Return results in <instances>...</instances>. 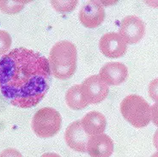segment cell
Segmentation results:
<instances>
[{
    "label": "cell",
    "instance_id": "21",
    "mask_svg": "<svg viewBox=\"0 0 158 157\" xmlns=\"http://www.w3.org/2000/svg\"><path fill=\"white\" fill-rule=\"evenodd\" d=\"M40 157H61L59 155L56 153H45Z\"/></svg>",
    "mask_w": 158,
    "mask_h": 157
},
{
    "label": "cell",
    "instance_id": "5",
    "mask_svg": "<svg viewBox=\"0 0 158 157\" xmlns=\"http://www.w3.org/2000/svg\"><path fill=\"white\" fill-rule=\"evenodd\" d=\"M84 98L89 104H98L107 98L109 87L103 82L99 75L89 76L81 84Z\"/></svg>",
    "mask_w": 158,
    "mask_h": 157
},
{
    "label": "cell",
    "instance_id": "15",
    "mask_svg": "<svg viewBox=\"0 0 158 157\" xmlns=\"http://www.w3.org/2000/svg\"><path fill=\"white\" fill-rule=\"evenodd\" d=\"M52 6L56 11L59 12H71L74 10L77 5V0H70V1H51Z\"/></svg>",
    "mask_w": 158,
    "mask_h": 157
},
{
    "label": "cell",
    "instance_id": "10",
    "mask_svg": "<svg viewBox=\"0 0 158 157\" xmlns=\"http://www.w3.org/2000/svg\"><path fill=\"white\" fill-rule=\"evenodd\" d=\"M99 76L107 86H117L127 80L128 69L120 62H108L101 68Z\"/></svg>",
    "mask_w": 158,
    "mask_h": 157
},
{
    "label": "cell",
    "instance_id": "14",
    "mask_svg": "<svg viewBox=\"0 0 158 157\" xmlns=\"http://www.w3.org/2000/svg\"><path fill=\"white\" fill-rule=\"evenodd\" d=\"M26 3H27L26 1H3V0H0V10L4 13L13 15V14H16L21 11Z\"/></svg>",
    "mask_w": 158,
    "mask_h": 157
},
{
    "label": "cell",
    "instance_id": "22",
    "mask_svg": "<svg viewBox=\"0 0 158 157\" xmlns=\"http://www.w3.org/2000/svg\"><path fill=\"white\" fill-rule=\"evenodd\" d=\"M150 157H158V151L157 152H156L155 154H153V155H152Z\"/></svg>",
    "mask_w": 158,
    "mask_h": 157
},
{
    "label": "cell",
    "instance_id": "4",
    "mask_svg": "<svg viewBox=\"0 0 158 157\" xmlns=\"http://www.w3.org/2000/svg\"><path fill=\"white\" fill-rule=\"evenodd\" d=\"M62 118L59 112L52 107H42L32 118V130L39 138L55 136L61 129Z\"/></svg>",
    "mask_w": 158,
    "mask_h": 157
},
{
    "label": "cell",
    "instance_id": "19",
    "mask_svg": "<svg viewBox=\"0 0 158 157\" xmlns=\"http://www.w3.org/2000/svg\"><path fill=\"white\" fill-rule=\"evenodd\" d=\"M151 120L158 127V103H155L151 106Z\"/></svg>",
    "mask_w": 158,
    "mask_h": 157
},
{
    "label": "cell",
    "instance_id": "12",
    "mask_svg": "<svg viewBox=\"0 0 158 157\" xmlns=\"http://www.w3.org/2000/svg\"><path fill=\"white\" fill-rule=\"evenodd\" d=\"M80 121L84 131L89 137L102 134L107 127V119L105 116L97 111L87 113Z\"/></svg>",
    "mask_w": 158,
    "mask_h": 157
},
{
    "label": "cell",
    "instance_id": "11",
    "mask_svg": "<svg viewBox=\"0 0 158 157\" xmlns=\"http://www.w3.org/2000/svg\"><path fill=\"white\" fill-rule=\"evenodd\" d=\"M114 141L107 134L90 137L88 142L87 152L90 157H110L114 152Z\"/></svg>",
    "mask_w": 158,
    "mask_h": 157
},
{
    "label": "cell",
    "instance_id": "9",
    "mask_svg": "<svg viewBox=\"0 0 158 157\" xmlns=\"http://www.w3.org/2000/svg\"><path fill=\"white\" fill-rule=\"evenodd\" d=\"M89 136L83 130L80 120L71 123L65 130L64 140L71 149L85 153L87 151V145Z\"/></svg>",
    "mask_w": 158,
    "mask_h": 157
},
{
    "label": "cell",
    "instance_id": "18",
    "mask_svg": "<svg viewBox=\"0 0 158 157\" xmlns=\"http://www.w3.org/2000/svg\"><path fill=\"white\" fill-rule=\"evenodd\" d=\"M0 157H23V155L17 149L9 148L0 153Z\"/></svg>",
    "mask_w": 158,
    "mask_h": 157
},
{
    "label": "cell",
    "instance_id": "20",
    "mask_svg": "<svg viewBox=\"0 0 158 157\" xmlns=\"http://www.w3.org/2000/svg\"><path fill=\"white\" fill-rule=\"evenodd\" d=\"M153 144H154L155 148L158 150V129L155 132L154 137H153Z\"/></svg>",
    "mask_w": 158,
    "mask_h": 157
},
{
    "label": "cell",
    "instance_id": "17",
    "mask_svg": "<svg viewBox=\"0 0 158 157\" xmlns=\"http://www.w3.org/2000/svg\"><path fill=\"white\" fill-rule=\"evenodd\" d=\"M149 95L154 101L158 103V78L153 79L149 84Z\"/></svg>",
    "mask_w": 158,
    "mask_h": 157
},
{
    "label": "cell",
    "instance_id": "7",
    "mask_svg": "<svg viewBox=\"0 0 158 157\" xmlns=\"http://www.w3.org/2000/svg\"><path fill=\"white\" fill-rule=\"evenodd\" d=\"M99 48L103 55L109 59L122 57L127 51V44L118 33H107L103 35L99 41Z\"/></svg>",
    "mask_w": 158,
    "mask_h": 157
},
{
    "label": "cell",
    "instance_id": "6",
    "mask_svg": "<svg viewBox=\"0 0 158 157\" xmlns=\"http://www.w3.org/2000/svg\"><path fill=\"white\" fill-rule=\"evenodd\" d=\"M118 35L127 44H137L145 35V23L137 16H126L121 21Z\"/></svg>",
    "mask_w": 158,
    "mask_h": 157
},
{
    "label": "cell",
    "instance_id": "13",
    "mask_svg": "<svg viewBox=\"0 0 158 157\" xmlns=\"http://www.w3.org/2000/svg\"><path fill=\"white\" fill-rule=\"evenodd\" d=\"M65 102L72 110H82L89 104L84 98L81 84L71 87L65 94Z\"/></svg>",
    "mask_w": 158,
    "mask_h": 157
},
{
    "label": "cell",
    "instance_id": "16",
    "mask_svg": "<svg viewBox=\"0 0 158 157\" xmlns=\"http://www.w3.org/2000/svg\"><path fill=\"white\" fill-rule=\"evenodd\" d=\"M12 39L8 32L0 30V56L6 54V52L10 49Z\"/></svg>",
    "mask_w": 158,
    "mask_h": 157
},
{
    "label": "cell",
    "instance_id": "8",
    "mask_svg": "<svg viewBox=\"0 0 158 157\" xmlns=\"http://www.w3.org/2000/svg\"><path fill=\"white\" fill-rule=\"evenodd\" d=\"M106 16L105 9L99 1H89L79 11L80 23L84 27L95 28L102 25Z\"/></svg>",
    "mask_w": 158,
    "mask_h": 157
},
{
    "label": "cell",
    "instance_id": "3",
    "mask_svg": "<svg viewBox=\"0 0 158 157\" xmlns=\"http://www.w3.org/2000/svg\"><path fill=\"white\" fill-rule=\"evenodd\" d=\"M123 118L135 128H143L151 120V106L149 102L138 94H129L119 105Z\"/></svg>",
    "mask_w": 158,
    "mask_h": 157
},
{
    "label": "cell",
    "instance_id": "1",
    "mask_svg": "<svg viewBox=\"0 0 158 157\" xmlns=\"http://www.w3.org/2000/svg\"><path fill=\"white\" fill-rule=\"evenodd\" d=\"M48 59L24 47L0 59V94L12 106L30 108L45 97L51 84Z\"/></svg>",
    "mask_w": 158,
    "mask_h": 157
},
{
    "label": "cell",
    "instance_id": "2",
    "mask_svg": "<svg viewBox=\"0 0 158 157\" xmlns=\"http://www.w3.org/2000/svg\"><path fill=\"white\" fill-rule=\"evenodd\" d=\"M77 52L74 44L68 40L57 42L48 57L51 74L59 80L71 78L77 69Z\"/></svg>",
    "mask_w": 158,
    "mask_h": 157
}]
</instances>
